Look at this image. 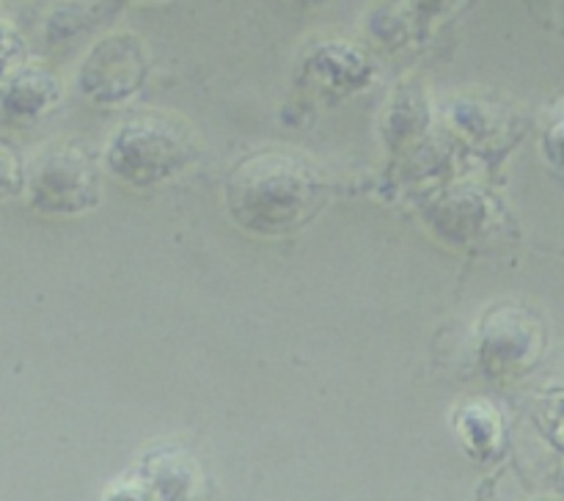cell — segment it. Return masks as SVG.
Returning <instances> with one entry per match:
<instances>
[{"label": "cell", "instance_id": "6da1fadb", "mask_svg": "<svg viewBox=\"0 0 564 501\" xmlns=\"http://www.w3.org/2000/svg\"><path fill=\"white\" fill-rule=\"evenodd\" d=\"M325 193L328 182L308 160L257 154L231 171L226 202L242 229L286 235L306 226L323 209Z\"/></svg>", "mask_w": 564, "mask_h": 501}, {"label": "cell", "instance_id": "7a4b0ae2", "mask_svg": "<svg viewBox=\"0 0 564 501\" xmlns=\"http://www.w3.org/2000/svg\"><path fill=\"white\" fill-rule=\"evenodd\" d=\"M196 160V135L180 119L149 113L116 132L108 165L130 185H158Z\"/></svg>", "mask_w": 564, "mask_h": 501}, {"label": "cell", "instance_id": "3957f363", "mask_svg": "<svg viewBox=\"0 0 564 501\" xmlns=\"http://www.w3.org/2000/svg\"><path fill=\"white\" fill-rule=\"evenodd\" d=\"M31 202L44 213H77L97 202L99 176L91 157L75 143L47 146L28 176Z\"/></svg>", "mask_w": 564, "mask_h": 501}, {"label": "cell", "instance_id": "277c9868", "mask_svg": "<svg viewBox=\"0 0 564 501\" xmlns=\"http://www.w3.org/2000/svg\"><path fill=\"white\" fill-rule=\"evenodd\" d=\"M143 53L135 36H110L83 66V88L97 99H121L143 80Z\"/></svg>", "mask_w": 564, "mask_h": 501}, {"label": "cell", "instance_id": "5b68a950", "mask_svg": "<svg viewBox=\"0 0 564 501\" xmlns=\"http://www.w3.org/2000/svg\"><path fill=\"white\" fill-rule=\"evenodd\" d=\"M55 99V80L39 69H25L6 88V108L14 113H36L39 108Z\"/></svg>", "mask_w": 564, "mask_h": 501}, {"label": "cell", "instance_id": "8992f818", "mask_svg": "<svg viewBox=\"0 0 564 501\" xmlns=\"http://www.w3.org/2000/svg\"><path fill=\"white\" fill-rule=\"evenodd\" d=\"M22 182H25V176H22L20 157H17L14 149L0 143V198H9L14 193H20Z\"/></svg>", "mask_w": 564, "mask_h": 501}, {"label": "cell", "instance_id": "52a82bcc", "mask_svg": "<svg viewBox=\"0 0 564 501\" xmlns=\"http://www.w3.org/2000/svg\"><path fill=\"white\" fill-rule=\"evenodd\" d=\"M20 39L14 36V31H9V25H0V75H6L14 58L20 55Z\"/></svg>", "mask_w": 564, "mask_h": 501}]
</instances>
